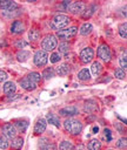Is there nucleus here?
Wrapping results in <instances>:
<instances>
[{
	"label": "nucleus",
	"mask_w": 127,
	"mask_h": 150,
	"mask_svg": "<svg viewBox=\"0 0 127 150\" xmlns=\"http://www.w3.org/2000/svg\"><path fill=\"white\" fill-rule=\"evenodd\" d=\"M39 148L40 150H55V144L49 142L47 138H41V141H39Z\"/></svg>",
	"instance_id": "2eb2a0df"
},
{
	"label": "nucleus",
	"mask_w": 127,
	"mask_h": 150,
	"mask_svg": "<svg viewBox=\"0 0 127 150\" xmlns=\"http://www.w3.org/2000/svg\"><path fill=\"white\" fill-rule=\"evenodd\" d=\"M46 124H47V122L45 118H39L34 125V134H36V135L42 134L46 130Z\"/></svg>",
	"instance_id": "4468645a"
},
{
	"label": "nucleus",
	"mask_w": 127,
	"mask_h": 150,
	"mask_svg": "<svg viewBox=\"0 0 127 150\" xmlns=\"http://www.w3.org/2000/svg\"><path fill=\"white\" fill-rule=\"evenodd\" d=\"M115 125H116V128H118V130H119L120 132H122V128H121V125H120L119 123H115Z\"/></svg>",
	"instance_id": "37998d69"
},
{
	"label": "nucleus",
	"mask_w": 127,
	"mask_h": 150,
	"mask_svg": "<svg viewBox=\"0 0 127 150\" xmlns=\"http://www.w3.org/2000/svg\"><path fill=\"white\" fill-rule=\"evenodd\" d=\"M95 109H96V104H95L94 101H88V102H86L85 108H83V110H85L86 112H92V111H94Z\"/></svg>",
	"instance_id": "bb28decb"
},
{
	"label": "nucleus",
	"mask_w": 127,
	"mask_h": 150,
	"mask_svg": "<svg viewBox=\"0 0 127 150\" xmlns=\"http://www.w3.org/2000/svg\"><path fill=\"white\" fill-rule=\"evenodd\" d=\"M96 7L95 6H89V7H87V9H85V12H83V14H82V18H89L95 11H93V9H95Z\"/></svg>",
	"instance_id": "2f4dec72"
},
{
	"label": "nucleus",
	"mask_w": 127,
	"mask_h": 150,
	"mask_svg": "<svg viewBox=\"0 0 127 150\" xmlns=\"http://www.w3.org/2000/svg\"><path fill=\"white\" fill-rule=\"evenodd\" d=\"M120 67H121V69H122V70L125 69V71H126V67H127V57H126V52H125V54H122V55L120 56Z\"/></svg>",
	"instance_id": "72a5a7b5"
},
{
	"label": "nucleus",
	"mask_w": 127,
	"mask_h": 150,
	"mask_svg": "<svg viewBox=\"0 0 127 150\" xmlns=\"http://www.w3.org/2000/svg\"><path fill=\"white\" fill-rule=\"evenodd\" d=\"M79 112V109L74 105H69V107H65L62 109H60L59 114L61 116H73V115H76Z\"/></svg>",
	"instance_id": "f8f14e48"
},
{
	"label": "nucleus",
	"mask_w": 127,
	"mask_h": 150,
	"mask_svg": "<svg viewBox=\"0 0 127 150\" xmlns=\"http://www.w3.org/2000/svg\"><path fill=\"white\" fill-rule=\"evenodd\" d=\"M0 150H1V149H0Z\"/></svg>",
	"instance_id": "a18cd8bd"
},
{
	"label": "nucleus",
	"mask_w": 127,
	"mask_h": 150,
	"mask_svg": "<svg viewBox=\"0 0 127 150\" xmlns=\"http://www.w3.org/2000/svg\"><path fill=\"white\" fill-rule=\"evenodd\" d=\"M19 83H20V86H21V88H24L25 90H34L35 88H36V83L35 82H33L28 76H25L24 79H21L20 81H19Z\"/></svg>",
	"instance_id": "1a4fd4ad"
},
{
	"label": "nucleus",
	"mask_w": 127,
	"mask_h": 150,
	"mask_svg": "<svg viewBox=\"0 0 127 150\" xmlns=\"http://www.w3.org/2000/svg\"><path fill=\"white\" fill-rule=\"evenodd\" d=\"M15 45L18 46V48H20V47H25V46H27V42H25V41H22V40H19V41H16Z\"/></svg>",
	"instance_id": "a19ab883"
},
{
	"label": "nucleus",
	"mask_w": 127,
	"mask_h": 150,
	"mask_svg": "<svg viewBox=\"0 0 127 150\" xmlns=\"http://www.w3.org/2000/svg\"><path fill=\"white\" fill-rule=\"evenodd\" d=\"M98 56L102 60V61H109L111 60V49L107 45H101L99 48H98V52H96Z\"/></svg>",
	"instance_id": "423d86ee"
},
{
	"label": "nucleus",
	"mask_w": 127,
	"mask_h": 150,
	"mask_svg": "<svg viewBox=\"0 0 127 150\" xmlns=\"http://www.w3.org/2000/svg\"><path fill=\"white\" fill-rule=\"evenodd\" d=\"M69 23V18L65 14H58L55 15L52 21H51V27L52 29H55V30H59L61 28H65L66 26H68Z\"/></svg>",
	"instance_id": "f03ea898"
},
{
	"label": "nucleus",
	"mask_w": 127,
	"mask_h": 150,
	"mask_svg": "<svg viewBox=\"0 0 127 150\" xmlns=\"http://www.w3.org/2000/svg\"><path fill=\"white\" fill-rule=\"evenodd\" d=\"M94 57V50L91 48V47H87V48H83L80 53V60L83 62V63H88L93 60Z\"/></svg>",
	"instance_id": "0eeeda50"
},
{
	"label": "nucleus",
	"mask_w": 127,
	"mask_h": 150,
	"mask_svg": "<svg viewBox=\"0 0 127 150\" xmlns=\"http://www.w3.org/2000/svg\"><path fill=\"white\" fill-rule=\"evenodd\" d=\"M114 75H115V77H118V79L122 80V79H125V77H126V71H125V70H122L121 68H118V69H115Z\"/></svg>",
	"instance_id": "f704fd0d"
},
{
	"label": "nucleus",
	"mask_w": 127,
	"mask_h": 150,
	"mask_svg": "<svg viewBox=\"0 0 127 150\" xmlns=\"http://www.w3.org/2000/svg\"><path fill=\"white\" fill-rule=\"evenodd\" d=\"M13 125L15 127L16 130H19V131H25V130L27 129V127H28V121H26V120H21V121H20V120H19V121H15Z\"/></svg>",
	"instance_id": "a211bd4d"
},
{
	"label": "nucleus",
	"mask_w": 127,
	"mask_h": 150,
	"mask_svg": "<svg viewBox=\"0 0 127 150\" xmlns=\"http://www.w3.org/2000/svg\"><path fill=\"white\" fill-rule=\"evenodd\" d=\"M42 76L45 77V79H52L53 76H55V71H54V69L53 68H46L45 70H44V73H42Z\"/></svg>",
	"instance_id": "c756f323"
},
{
	"label": "nucleus",
	"mask_w": 127,
	"mask_h": 150,
	"mask_svg": "<svg viewBox=\"0 0 127 150\" xmlns=\"http://www.w3.org/2000/svg\"><path fill=\"white\" fill-rule=\"evenodd\" d=\"M24 145V138L22 137H14L13 141H12V148L15 149V150H19L21 149Z\"/></svg>",
	"instance_id": "412c9836"
},
{
	"label": "nucleus",
	"mask_w": 127,
	"mask_h": 150,
	"mask_svg": "<svg viewBox=\"0 0 127 150\" xmlns=\"http://www.w3.org/2000/svg\"><path fill=\"white\" fill-rule=\"evenodd\" d=\"M59 150H74V145L69 141H62L59 144Z\"/></svg>",
	"instance_id": "b1692460"
},
{
	"label": "nucleus",
	"mask_w": 127,
	"mask_h": 150,
	"mask_svg": "<svg viewBox=\"0 0 127 150\" xmlns=\"http://www.w3.org/2000/svg\"><path fill=\"white\" fill-rule=\"evenodd\" d=\"M24 30H25V25H24V22L20 21V20H15V21L12 23V26H11V32H12L13 34H20V33H22Z\"/></svg>",
	"instance_id": "ddd939ff"
},
{
	"label": "nucleus",
	"mask_w": 127,
	"mask_h": 150,
	"mask_svg": "<svg viewBox=\"0 0 127 150\" xmlns=\"http://www.w3.org/2000/svg\"><path fill=\"white\" fill-rule=\"evenodd\" d=\"M8 146V141L5 136H0V149H6Z\"/></svg>",
	"instance_id": "c9c22d12"
},
{
	"label": "nucleus",
	"mask_w": 127,
	"mask_h": 150,
	"mask_svg": "<svg viewBox=\"0 0 127 150\" xmlns=\"http://www.w3.org/2000/svg\"><path fill=\"white\" fill-rule=\"evenodd\" d=\"M63 125H65V129L71 132L72 135H79L82 130V123L78 120H74V118H68L63 122Z\"/></svg>",
	"instance_id": "f257e3e1"
},
{
	"label": "nucleus",
	"mask_w": 127,
	"mask_h": 150,
	"mask_svg": "<svg viewBox=\"0 0 127 150\" xmlns=\"http://www.w3.org/2000/svg\"><path fill=\"white\" fill-rule=\"evenodd\" d=\"M85 8H86V5H85L83 2L75 1V2L69 4V6H68V8H67V9H69V11H71L72 13H74V14H79V13L83 12V11H85Z\"/></svg>",
	"instance_id": "9b49d317"
},
{
	"label": "nucleus",
	"mask_w": 127,
	"mask_h": 150,
	"mask_svg": "<svg viewBox=\"0 0 127 150\" xmlns=\"http://www.w3.org/2000/svg\"><path fill=\"white\" fill-rule=\"evenodd\" d=\"M8 77V74L5 71V70H0V82H4L6 81Z\"/></svg>",
	"instance_id": "ea45409f"
},
{
	"label": "nucleus",
	"mask_w": 127,
	"mask_h": 150,
	"mask_svg": "<svg viewBox=\"0 0 127 150\" xmlns=\"http://www.w3.org/2000/svg\"><path fill=\"white\" fill-rule=\"evenodd\" d=\"M126 145H127V143H126V137H125V138H120V139L116 142V146H118V148L125 149Z\"/></svg>",
	"instance_id": "4c0bfd02"
},
{
	"label": "nucleus",
	"mask_w": 127,
	"mask_h": 150,
	"mask_svg": "<svg viewBox=\"0 0 127 150\" xmlns=\"http://www.w3.org/2000/svg\"><path fill=\"white\" fill-rule=\"evenodd\" d=\"M89 77H91V75H89V71H88L87 68L81 69L78 74V79L81 80V81H87V80H89Z\"/></svg>",
	"instance_id": "5701e85b"
},
{
	"label": "nucleus",
	"mask_w": 127,
	"mask_h": 150,
	"mask_svg": "<svg viewBox=\"0 0 127 150\" xmlns=\"http://www.w3.org/2000/svg\"><path fill=\"white\" fill-rule=\"evenodd\" d=\"M107 150H114V149H107Z\"/></svg>",
	"instance_id": "c03bdc74"
},
{
	"label": "nucleus",
	"mask_w": 127,
	"mask_h": 150,
	"mask_svg": "<svg viewBox=\"0 0 127 150\" xmlns=\"http://www.w3.org/2000/svg\"><path fill=\"white\" fill-rule=\"evenodd\" d=\"M16 132H18V130L15 129V127L12 123H6L2 127V134L6 138H14L16 136Z\"/></svg>",
	"instance_id": "6e6552de"
},
{
	"label": "nucleus",
	"mask_w": 127,
	"mask_h": 150,
	"mask_svg": "<svg viewBox=\"0 0 127 150\" xmlns=\"http://www.w3.org/2000/svg\"><path fill=\"white\" fill-rule=\"evenodd\" d=\"M39 36H40V32H39L36 28H32V29L28 32V38H29V40H32V41L38 40Z\"/></svg>",
	"instance_id": "a878e982"
},
{
	"label": "nucleus",
	"mask_w": 127,
	"mask_h": 150,
	"mask_svg": "<svg viewBox=\"0 0 127 150\" xmlns=\"http://www.w3.org/2000/svg\"><path fill=\"white\" fill-rule=\"evenodd\" d=\"M91 69H92V73H93V75H99V73L101 71V69H102V66H101V63L100 62H98V61H95V62H93V64H92V67H91Z\"/></svg>",
	"instance_id": "393cba45"
},
{
	"label": "nucleus",
	"mask_w": 127,
	"mask_h": 150,
	"mask_svg": "<svg viewBox=\"0 0 127 150\" xmlns=\"http://www.w3.org/2000/svg\"><path fill=\"white\" fill-rule=\"evenodd\" d=\"M58 49H59L60 53H66V52H68V49H69V45H68L67 42H65V41H63V42H60Z\"/></svg>",
	"instance_id": "473e14b6"
},
{
	"label": "nucleus",
	"mask_w": 127,
	"mask_h": 150,
	"mask_svg": "<svg viewBox=\"0 0 127 150\" xmlns=\"http://www.w3.org/2000/svg\"><path fill=\"white\" fill-rule=\"evenodd\" d=\"M55 71H56V74H59L60 76H63V75H67V74L71 71V68H69L68 64L62 63V64H60L59 67H56Z\"/></svg>",
	"instance_id": "f3484780"
},
{
	"label": "nucleus",
	"mask_w": 127,
	"mask_h": 150,
	"mask_svg": "<svg viewBox=\"0 0 127 150\" xmlns=\"http://www.w3.org/2000/svg\"><path fill=\"white\" fill-rule=\"evenodd\" d=\"M119 34H120V36L123 38V39L127 38V23H126V22H123V23H121V25L119 26Z\"/></svg>",
	"instance_id": "c85d7f7f"
},
{
	"label": "nucleus",
	"mask_w": 127,
	"mask_h": 150,
	"mask_svg": "<svg viewBox=\"0 0 127 150\" xmlns=\"http://www.w3.org/2000/svg\"><path fill=\"white\" fill-rule=\"evenodd\" d=\"M33 60H34V64H35V66H38V67H42V66H45V64L47 63L48 56H47V54H46L45 50L39 49V50L35 52Z\"/></svg>",
	"instance_id": "7ed1b4c3"
},
{
	"label": "nucleus",
	"mask_w": 127,
	"mask_h": 150,
	"mask_svg": "<svg viewBox=\"0 0 127 150\" xmlns=\"http://www.w3.org/2000/svg\"><path fill=\"white\" fill-rule=\"evenodd\" d=\"M93 29V26L89 22H85L81 27H80V34L81 35H88Z\"/></svg>",
	"instance_id": "aec40b11"
},
{
	"label": "nucleus",
	"mask_w": 127,
	"mask_h": 150,
	"mask_svg": "<svg viewBox=\"0 0 127 150\" xmlns=\"http://www.w3.org/2000/svg\"><path fill=\"white\" fill-rule=\"evenodd\" d=\"M46 120H47L46 122H48L49 124H53L56 128L60 127V120H59V117L55 114H47L46 115Z\"/></svg>",
	"instance_id": "dca6fc26"
},
{
	"label": "nucleus",
	"mask_w": 127,
	"mask_h": 150,
	"mask_svg": "<svg viewBox=\"0 0 127 150\" xmlns=\"http://www.w3.org/2000/svg\"><path fill=\"white\" fill-rule=\"evenodd\" d=\"M76 32H78V28H76L75 26H73V27H69V28H67V29L58 30V32H56V36H59V38L62 39V40H68V39H71L72 36H74V35L76 34Z\"/></svg>",
	"instance_id": "39448f33"
},
{
	"label": "nucleus",
	"mask_w": 127,
	"mask_h": 150,
	"mask_svg": "<svg viewBox=\"0 0 127 150\" xmlns=\"http://www.w3.org/2000/svg\"><path fill=\"white\" fill-rule=\"evenodd\" d=\"M41 46H42V50H53L55 47H56V38L54 35H47L42 42H41Z\"/></svg>",
	"instance_id": "20e7f679"
},
{
	"label": "nucleus",
	"mask_w": 127,
	"mask_h": 150,
	"mask_svg": "<svg viewBox=\"0 0 127 150\" xmlns=\"http://www.w3.org/2000/svg\"><path fill=\"white\" fill-rule=\"evenodd\" d=\"M60 59H61V56H60V54L59 53H53L52 55H51V62L52 63H56V62H59L60 61Z\"/></svg>",
	"instance_id": "e433bc0d"
},
{
	"label": "nucleus",
	"mask_w": 127,
	"mask_h": 150,
	"mask_svg": "<svg viewBox=\"0 0 127 150\" xmlns=\"http://www.w3.org/2000/svg\"><path fill=\"white\" fill-rule=\"evenodd\" d=\"M87 148L89 150H100L101 149V142L98 141V139H91L88 142V145Z\"/></svg>",
	"instance_id": "4be33fe9"
},
{
	"label": "nucleus",
	"mask_w": 127,
	"mask_h": 150,
	"mask_svg": "<svg viewBox=\"0 0 127 150\" xmlns=\"http://www.w3.org/2000/svg\"><path fill=\"white\" fill-rule=\"evenodd\" d=\"M33 82H35L36 84H38V82L41 80V76H40V74L39 73H36V71H32V73H29L28 75H27Z\"/></svg>",
	"instance_id": "7c9ffc66"
},
{
	"label": "nucleus",
	"mask_w": 127,
	"mask_h": 150,
	"mask_svg": "<svg viewBox=\"0 0 127 150\" xmlns=\"http://www.w3.org/2000/svg\"><path fill=\"white\" fill-rule=\"evenodd\" d=\"M16 57H18V61L24 62V61H26V60L29 57V52H27V50H21V52H19V53L16 54Z\"/></svg>",
	"instance_id": "cd10ccee"
},
{
	"label": "nucleus",
	"mask_w": 127,
	"mask_h": 150,
	"mask_svg": "<svg viewBox=\"0 0 127 150\" xmlns=\"http://www.w3.org/2000/svg\"><path fill=\"white\" fill-rule=\"evenodd\" d=\"M92 131H93V134H96L98 131H99V128L95 125V127H93V129H92Z\"/></svg>",
	"instance_id": "79ce46f5"
},
{
	"label": "nucleus",
	"mask_w": 127,
	"mask_h": 150,
	"mask_svg": "<svg viewBox=\"0 0 127 150\" xmlns=\"http://www.w3.org/2000/svg\"><path fill=\"white\" fill-rule=\"evenodd\" d=\"M103 136H105V138H106V141H112V132H111V130L109 129H105L103 130Z\"/></svg>",
	"instance_id": "58836bf2"
},
{
	"label": "nucleus",
	"mask_w": 127,
	"mask_h": 150,
	"mask_svg": "<svg viewBox=\"0 0 127 150\" xmlns=\"http://www.w3.org/2000/svg\"><path fill=\"white\" fill-rule=\"evenodd\" d=\"M0 8L4 9L5 12H9L12 13L13 11H15L18 8V5L14 1H9V0H0Z\"/></svg>",
	"instance_id": "9d476101"
},
{
	"label": "nucleus",
	"mask_w": 127,
	"mask_h": 150,
	"mask_svg": "<svg viewBox=\"0 0 127 150\" xmlns=\"http://www.w3.org/2000/svg\"><path fill=\"white\" fill-rule=\"evenodd\" d=\"M15 89H16V86H15V83L12 82V81L6 82V83L4 84V93H5V94H12V93L15 91Z\"/></svg>",
	"instance_id": "6ab92c4d"
}]
</instances>
